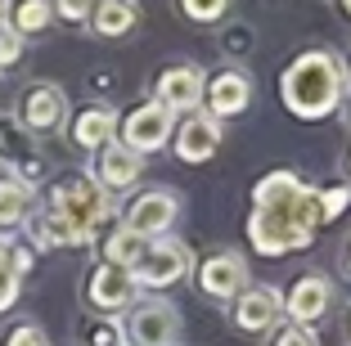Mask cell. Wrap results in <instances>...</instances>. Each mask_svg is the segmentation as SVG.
Listing matches in <instances>:
<instances>
[{"label":"cell","mask_w":351,"mask_h":346,"mask_svg":"<svg viewBox=\"0 0 351 346\" xmlns=\"http://www.w3.org/2000/svg\"><path fill=\"white\" fill-rule=\"evenodd\" d=\"M320 225V194L306 189L293 171H270L252 189L248 238L261 256H289L315 238Z\"/></svg>","instance_id":"6da1fadb"},{"label":"cell","mask_w":351,"mask_h":346,"mask_svg":"<svg viewBox=\"0 0 351 346\" xmlns=\"http://www.w3.org/2000/svg\"><path fill=\"white\" fill-rule=\"evenodd\" d=\"M342 86H347L342 63L329 50H306L284 72V103L302 122H320L342 103Z\"/></svg>","instance_id":"7a4b0ae2"},{"label":"cell","mask_w":351,"mask_h":346,"mask_svg":"<svg viewBox=\"0 0 351 346\" xmlns=\"http://www.w3.org/2000/svg\"><path fill=\"white\" fill-rule=\"evenodd\" d=\"M50 207L68 216L86 238H95L99 221L113 216V194H108L95 175H63V180L54 184V194H50Z\"/></svg>","instance_id":"3957f363"},{"label":"cell","mask_w":351,"mask_h":346,"mask_svg":"<svg viewBox=\"0 0 351 346\" xmlns=\"http://www.w3.org/2000/svg\"><path fill=\"white\" fill-rule=\"evenodd\" d=\"M189 275V247L176 238H154L145 247V256L131 265L135 288H171Z\"/></svg>","instance_id":"277c9868"},{"label":"cell","mask_w":351,"mask_h":346,"mask_svg":"<svg viewBox=\"0 0 351 346\" xmlns=\"http://www.w3.org/2000/svg\"><path fill=\"white\" fill-rule=\"evenodd\" d=\"M171 131H176V112H167L162 103H140V108H131L126 112V122H122V140L117 144H126L131 153H154V149H162L167 140H171Z\"/></svg>","instance_id":"5b68a950"},{"label":"cell","mask_w":351,"mask_h":346,"mask_svg":"<svg viewBox=\"0 0 351 346\" xmlns=\"http://www.w3.org/2000/svg\"><path fill=\"white\" fill-rule=\"evenodd\" d=\"M176 216H180V198H176L171 189H149V194H140L126 207V230L140 234L145 243H154V238H167Z\"/></svg>","instance_id":"8992f818"},{"label":"cell","mask_w":351,"mask_h":346,"mask_svg":"<svg viewBox=\"0 0 351 346\" xmlns=\"http://www.w3.org/2000/svg\"><path fill=\"white\" fill-rule=\"evenodd\" d=\"M122 333L131 337V346H176L180 315H176L171 301H140L131 310V319L122 324Z\"/></svg>","instance_id":"52a82bcc"},{"label":"cell","mask_w":351,"mask_h":346,"mask_svg":"<svg viewBox=\"0 0 351 346\" xmlns=\"http://www.w3.org/2000/svg\"><path fill=\"white\" fill-rule=\"evenodd\" d=\"M86 297H90L95 310H126V306L135 301V279L131 270H122V265H95L90 270V284H86Z\"/></svg>","instance_id":"ba28073f"},{"label":"cell","mask_w":351,"mask_h":346,"mask_svg":"<svg viewBox=\"0 0 351 346\" xmlns=\"http://www.w3.org/2000/svg\"><path fill=\"white\" fill-rule=\"evenodd\" d=\"M207 95V117H239V112L252 103V82H248V72H239V68H226L212 77V86H203Z\"/></svg>","instance_id":"9c48e42d"},{"label":"cell","mask_w":351,"mask_h":346,"mask_svg":"<svg viewBox=\"0 0 351 346\" xmlns=\"http://www.w3.org/2000/svg\"><path fill=\"white\" fill-rule=\"evenodd\" d=\"M329 306H333V284L324 275H302L284 297V310L293 315V324H315L329 315Z\"/></svg>","instance_id":"30bf717a"},{"label":"cell","mask_w":351,"mask_h":346,"mask_svg":"<svg viewBox=\"0 0 351 346\" xmlns=\"http://www.w3.org/2000/svg\"><path fill=\"white\" fill-rule=\"evenodd\" d=\"M63 112H68V99L59 86H32L19 103V122L27 131H54V126H63Z\"/></svg>","instance_id":"8fae6325"},{"label":"cell","mask_w":351,"mask_h":346,"mask_svg":"<svg viewBox=\"0 0 351 346\" xmlns=\"http://www.w3.org/2000/svg\"><path fill=\"white\" fill-rule=\"evenodd\" d=\"M198 99H203V72L198 68H167L162 77H158V99L154 103H162L167 112H189V108H198Z\"/></svg>","instance_id":"7c38bea8"},{"label":"cell","mask_w":351,"mask_h":346,"mask_svg":"<svg viewBox=\"0 0 351 346\" xmlns=\"http://www.w3.org/2000/svg\"><path fill=\"white\" fill-rule=\"evenodd\" d=\"M198 284H203V293H212V297H234V293L248 288V265H243V256H234V252H217V256L203 261Z\"/></svg>","instance_id":"4fadbf2b"},{"label":"cell","mask_w":351,"mask_h":346,"mask_svg":"<svg viewBox=\"0 0 351 346\" xmlns=\"http://www.w3.org/2000/svg\"><path fill=\"white\" fill-rule=\"evenodd\" d=\"M279 310H284V297L275 288H248L234 301V324L243 333H261V328H270L279 319Z\"/></svg>","instance_id":"5bb4252c"},{"label":"cell","mask_w":351,"mask_h":346,"mask_svg":"<svg viewBox=\"0 0 351 346\" xmlns=\"http://www.w3.org/2000/svg\"><path fill=\"white\" fill-rule=\"evenodd\" d=\"M217 144H221V122L207 117V112L189 117V122L176 131V153H180V162H207V158L217 153Z\"/></svg>","instance_id":"9a60e30c"},{"label":"cell","mask_w":351,"mask_h":346,"mask_svg":"<svg viewBox=\"0 0 351 346\" xmlns=\"http://www.w3.org/2000/svg\"><path fill=\"white\" fill-rule=\"evenodd\" d=\"M140 171H145V158L140 153H131L126 144H104L99 149V175L95 180L113 194V189H131L135 180H140Z\"/></svg>","instance_id":"2e32d148"},{"label":"cell","mask_w":351,"mask_h":346,"mask_svg":"<svg viewBox=\"0 0 351 346\" xmlns=\"http://www.w3.org/2000/svg\"><path fill=\"white\" fill-rule=\"evenodd\" d=\"M27 230H32V243H36V247H73V243H90V238H86L63 212H54V207H45V212L27 216Z\"/></svg>","instance_id":"e0dca14e"},{"label":"cell","mask_w":351,"mask_h":346,"mask_svg":"<svg viewBox=\"0 0 351 346\" xmlns=\"http://www.w3.org/2000/svg\"><path fill=\"white\" fill-rule=\"evenodd\" d=\"M113 135H117V112L108 108V103H90V108L77 112L73 140L82 144V149H104V144H113Z\"/></svg>","instance_id":"ac0fdd59"},{"label":"cell","mask_w":351,"mask_h":346,"mask_svg":"<svg viewBox=\"0 0 351 346\" xmlns=\"http://www.w3.org/2000/svg\"><path fill=\"white\" fill-rule=\"evenodd\" d=\"M36 212V194L19 175H0V230H14Z\"/></svg>","instance_id":"d6986e66"},{"label":"cell","mask_w":351,"mask_h":346,"mask_svg":"<svg viewBox=\"0 0 351 346\" xmlns=\"http://www.w3.org/2000/svg\"><path fill=\"white\" fill-rule=\"evenodd\" d=\"M135 23H140L135 0H95V10H90V27L99 36H126Z\"/></svg>","instance_id":"ffe728a7"},{"label":"cell","mask_w":351,"mask_h":346,"mask_svg":"<svg viewBox=\"0 0 351 346\" xmlns=\"http://www.w3.org/2000/svg\"><path fill=\"white\" fill-rule=\"evenodd\" d=\"M10 27L19 32V36H36V32L50 27L54 18V0H10Z\"/></svg>","instance_id":"44dd1931"},{"label":"cell","mask_w":351,"mask_h":346,"mask_svg":"<svg viewBox=\"0 0 351 346\" xmlns=\"http://www.w3.org/2000/svg\"><path fill=\"white\" fill-rule=\"evenodd\" d=\"M145 247H149L145 238L131 234V230L122 225V230H113V234H108V243H104V261H108V265H122V270H131V265L145 256Z\"/></svg>","instance_id":"7402d4cb"},{"label":"cell","mask_w":351,"mask_h":346,"mask_svg":"<svg viewBox=\"0 0 351 346\" xmlns=\"http://www.w3.org/2000/svg\"><path fill=\"white\" fill-rule=\"evenodd\" d=\"M19 270H14V261H10V243L0 238V310H10L14 301H19Z\"/></svg>","instance_id":"603a6c76"},{"label":"cell","mask_w":351,"mask_h":346,"mask_svg":"<svg viewBox=\"0 0 351 346\" xmlns=\"http://www.w3.org/2000/svg\"><path fill=\"white\" fill-rule=\"evenodd\" d=\"M347 207H351V184H333L320 194V221H338Z\"/></svg>","instance_id":"cb8c5ba5"},{"label":"cell","mask_w":351,"mask_h":346,"mask_svg":"<svg viewBox=\"0 0 351 346\" xmlns=\"http://www.w3.org/2000/svg\"><path fill=\"white\" fill-rule=\"evenodd\" d=\"M230 0H180V10H185V18L194 23H217L221 14H226Z\"/></svg>","instance_id":"d4e9b609"},{"label":"cell","mask_w":351,"mask_h":346,"mask_svg":"<svg viewBox=\"0 0 351 346\" xmlns=\"http://www.w3.org/2000/svg\"><path fill=\"white\" fill-rule=\"evenodd\" d=\"M19 59H23V36L14 27H0V68H10Z\"/></svg>","instance_id":"484cf974"},{"label":"cell","mask_w":351,"mask_h":346,"mask_svg":"<svg viewBox=\"0 0 351 346\" xmlns=\"http://www.w3.org/2000/svg\"><path fill=\"white\" fill-rule=\"evenodd\" d=\"M5 346H50V337L41 333V324H32V319H27V324H19L10 333V342H5Z\"/></svg>","instance_id":"4316f807"},{"label":"cell","mask_w":351,"mask_h":346,"mask_svg":"<svg viewBox=\"0 0 351 346\" xmlns=\"http://www.w3.org/2000/svg\"><path fill=\"white\" fill-rule=\"evenodd\" d=\"M90 10H95V0H54V14L68 18V23H86Z\"/></svg>","instance_id":"83f0119b"},{"label":"cell","mask_w":351,"mask_h":346,"mask_svg":"<svg viewBox=\"0 0 351 346\" xmlns=\"http://www.w3.org/2000/svg\"><path fill=\"white\" fill-rule=\"evenodd\" d=\"M275 346H320V342H315V333H311L306 324H289L275 337Z\"/></svg>","instance_id":"f1b7e54d"},{"label":"cell","mask_w":351,"mask_h":346,"mask_svg":"<svg viewBox=\"0 0 351 346\" xmlns=\"http://www.w3.org/2000/svg\"><path fill=\"white\" fill-rule=\"evenodd\" d=\"M122 342V324H99L90 333V346H117Z\"/></svg>","instance_id":"f546056e"},{"label":"cell","mask_w":351,"mask_h":346,"mask_svg":"<svg viewBox=\"0 0 351 346\" xmlns=\"http://www.w3.org/2000/svg\"><path fill=\"white\" fill-rule=\"evenodd\" d=\"M10 261H14V270H19V279L32 270V252H27V247H10Z\"/></svg>","instance_id":"4dcf8cb0"},{"label":"cell","mask_w":351,"mask_h":346,"mask_svg":"<svg viewBox=\"0 0 351 346\" xmlns=\"http://www.w3.org/2000/svg\"><path fill=\"white\" fill-rule=\"evenodd\" d=\"M5 18H10V0H0V27H5Z\"/></svg>","instance_id":"1f68e13d"},{"label":"cell","mask_w":351,"mask_h":346,"mask_svg":"<svg viewBox=\"0 0 351 346\" xmlns=\"http://www.w3.org/2000/svg\"><path fill=\"white\" fill-rule=\"evenodd\" d=\"M342 10H347V14H351V0H342Z\"/></svg>","instance_id":"d6a6232c"},{"label":"cell","mask_w":351,"mask_h":346,"mask_svg":"<svg viewBox=\"0 0 351 346\" xmlns=\"http://www.w3.org/2000/svg\"><path fill=\"white\" fill-rule=\"evenodd\" d=\"M347 270H351V247H347Z\"/></svg>","instance_id":"836d02e7"},{"label":"cell","mask_w":351,"mask_h":346,"mask_svg":"<svg viewBox=\"0 0 351 346\" xmlns=\"http://www.w3.org/2000/svg\"><path fill=\"white\" fill-rule=\"evenodd\" d=\"M347 72H351V68H347Z\"/></svg>","instance_id":"e575fe53"}]
</instances>
